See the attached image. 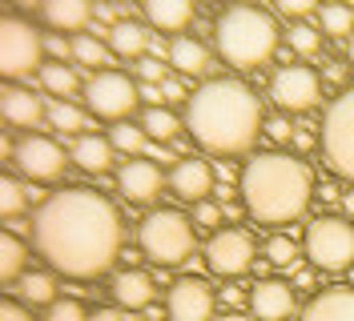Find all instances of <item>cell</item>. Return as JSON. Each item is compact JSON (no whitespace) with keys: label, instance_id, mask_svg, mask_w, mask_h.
I'll list each match as a JSON object with an SVG mask.
<instances>
[{"label":"cell","instance_id":"6da1fadb","mask_svg":"<svg viewBox=\"0 0 354 321\" xmlns=\"http://www.w3.org/2000/svg\"><path fill=\"white\" fill-rule=\"evenodd\" d=\"M28 229L37 253L61 278L93 281L121 257V209L88 185H68L44 197Z\"/></svg>","mask_w":354,"mask_h":321},{"label":"cell","instance_id":"7a4b0ae2","mask_svg":"<svg viewBox=\"0 0 354 321\" xmlns=\"http://www.w3.org/2000/svg\"><path fill=\"white\" fill-rule=\"evenodd\" d=\"M262 101L238 77H209L185 101V133L214 157H238L262 133Z\"/></svg>","mask_w":354,"mask_h":321},{"label":"cell","instance_id":"3957f363","mask_svg":"<svg viewBox=\"0 0 354 321\" xmlns=\"http://www.w3.org/2000/svg\"><path fill=\"white\" fill-rule=\"evenodd\" d=\"M314 193H318L314 169L298 153H258L242 169V205L258 225H274V229L294 225L310 209Z\"/></svg>","mask_w":354,"mask_h":321},{"label":"cell","instance_id":"277c9868","mask_svg":"<svg viewBox=\"0 0 354 321\" xmlns=\"http://www.w3.org/2000/svg\"><path fill=\"white\" fill-rule=\"evenodd\" d=\"M278 37L282 28L278 21L258 8V4H230L221 8L218 21H214V44H218V57L234 68H262L274 52H278Z\"/></svg>","mask_w":354,"mask_h":321},{"label":"cell","instance_id":"5b68a950","mask_svg":"<svg viewBox=\"0 0 354 321\" xmlns=\"http://www.w3.org/2000/svg\"><path fill=\"white\" fill-rule=\"evenodd\" d=\"M137 245L161 269L185 265L194 257V245H198L194 221L185 213H177V209H153V213H145V221L137 225Z\"/></svg>","mask_w":354,"mask_h":321},{"label":"cell","instance_id":"8992f818","mask_svg":"<svg viewBox=\"0 0 354 321\" xmlns=\"http://www.w3.org/2000/svg\"><path fill=\"white\" fill-rule=\"evenodd\" d=\"M318 141H322L318 149H322L326 169L354 185V85L342 88L330 101L322 128H318Z\"/></svg>","mask_w":354,"mask_h":321},{"label":"cell","instance_id":"52a82bcc","mask_svg":"<svg viewBox=\"0 0 354 321\" xmlns=\"http://www.w3.org/2000/svg\"><path fill=\"white\" fill-rule=\"evenodd\" d=\"M302 253L318 273H346L354 265V225L346 217H314L306 225Z\"/></svg>","mask_w":354,"mask_h":321},{"label":"cell","instance_id":"ba28073f","mask_svg":"<svg viewBox=\"0 0 354 321\" xmlns=\"http://www.w3.org/2000/svg\"><path fill=\"white\" fill-rule=\"evenodd\" d=\"M141 101V88L133 85L129 72L121 68H105V72H93L85 81V108L97 121H113V125H125L133 108Z\"/></svg>","mask_w":354,"mask_h":321},{"label":"cell","instance_id":"9c48e42d","mask_svg":"<svg viewBox=\"0 0 354 321\" xmlns=\"http://www.w3.org/2000/svg\"><path fill=\"white\" fill-rule=\"evenodd\" d=\"M270 97L282 117H306L318 108L322 101V72L310 68V64H282L274 77H270Z\"/></svg>","mask_w":354,"mask_h":321},{"label":"cell","instance_id":"30bf717a","mask_svg":"<svg viewBox=\"0 0 354 321\" xmlns=\"http://www.w3.org/2000/svg\"><path fill=\"white\" fill-rule=\"evenodd\" d=\"M41 52H44V41L24 17H4L0 21V72L8 81H24V77L41 72L37 68Z\"/></svg>","mask_w":354,"mask_h":321},{"label":"cell","instance_id":"8fae6325","mask_svg":"<svg viewBox=\"0 0 354 321\" xmlns=\"http://www.w3.org/2000/svg\"><path fill=\"white\" fill-rule=\"evenodd\" d=\"M254 257H258V241H254V233H245L238 225L214 229L209 245H205V265H209V273H218V278H225V281L245 278V273L254 269Z\"/></svg>","mask_w":354,"mask_h":321},{"label":"cell","instance_id":"7c38bea8","mask_svg":"<svg viewBox=\"0 0 354 321\" xmlns=\"http://www.w3.org/2000/svg\"><path fill=\"white\" fill-rule=\"evenodd\" d=\"M12 165L28 177V181H57L68 165V153L61 141L44 137V133H24L12 149Z\"/></svg>","mask_w":354,"mask_h":321},{"label":"cell","instance_id":"4fadbf2b","mask_svg":"<svg viewBox=\"0 0 354 321\" xmlns=\"http://www.w3.org/2000/svg\"><path fill=\"white\" fill-rule=\"evenodd\" d=\"M165 313H169V321H214V313H218V293H214V285L205 278L181 273L169 285Z\"/></svg>","mask_w":354,"mask_h":321},{"label":"cell","instance_id":"5bb4252c","mask_svg":"<svg viewBox=\"0 0 354 321\" xmlns=\"http://www.w3.org/2000/svg\"><path fill=\"white\" fill-rule=\"evenodd\" d=\"M214 185H218V169L205 157H198V153L177 157V165L169 169V193H174L177 201L198 205V201H205L214 193Z\"/></svg>","mask_w":354,"mask_h":321},{"label":"cell","instance_id":"9a60e30c","mask_svg":"<svg viewBox=\"0 0 354 321\" xmlns=\"http://www.w3.org/2000/svg\"><path fill=\"white\" fill-rule=\"evenodd\" d=\"M294 285L282 278H258V285L250 289V318L254 321H290L294 318Z\"/></svg>","mask_w":354,"mask_h":321},{"label":"cell","instance_id":"2e32d148","mask_svg":"<svg viewBox=\"0 0 354 321\" xmlns=\"http://www.w3.org/2000/svg\"><path fill=\"white\" fill-rule=\"evenodd\" d=\"M165 185V173L157 161H145V157H129L121 169H117V189L125 193L129 205H149Z\"/></svg>","mask_w":354,"mask_h":321},{"label":"cell","instance_id":"e0dca14e","mask_svg":"<svg viewBox=\"0 0 354 321\" xmlns=\"http://www.w3.org/2000/svg\"><path fill=\"white\" fill-rule=\"evenodd\" d=\"M298 321H354V285H330L318 289L306 301Z\"/></svg>","mask_w":354,"mask_h":321},{"label":"cell","instance_id":"ac0fdd59","mask_svg":"<svg viewBox=\"0 0 354 321\" xmlns=\"http://www.w3.org/2000/svg\"><path fill=\"white\" fill-rule=\"evenodd\" d=\"M0 113H4V121L12 128H37L48 117V108L41 105V97L28 93V88H17V85H8L0 93Z\"/></svg>","mask_w":354,"mask_h":321},{"label":"cell","instance_id":"d6986e66","mask_svg":"<svg viewBox=\"0 0 354 321\" xmlns=\"http://www.w3.org/2000/svg\"><path fill=\"white\" fill-rule=\"evenodd\" d=\"M113 301L129 313H145L153 305V278L141 273V269H125L113 278Z\"/></svg>","mask_w":354,"mask_h":321},{"label":"cell","instance_id":"ffe728a7","mask_svg":"<svg viewBox=\"0 0 354 321\" xmlns=\"http://www.w3.org/2000/svg\"><path fill=\"white\" fill-rule=\"evenodd\" d=\"M113 141L109 137H101V133H81V137H73V149H68V157H73V165L81 173H105L113 161Z\"/></svg>","mask_w":354,"mask_h":321},{"label":"cell","instance_id":"44dd1931","mask_svg":"<svg viewBox=\"0 0 354 321\" xmlns=\"http://www.w3.org/2000/svg\"><path fill=\"white\" fill-rule=\"evenodd\" d=\"M169 64L177 68V77H201V72L209 68V48H205L198 37L181 32V37L169 41Z\"/></svg>","mask_w":354,"mask_h":321},{"label":"cell","instance_id":"7402d4cb","mask_svg":"<svg viewBox=\"0 0 354 321\" xmlns=\"http://www.w3.org/2000/svg\"><path fill=\"white\" fill-rule=\"evenodd\" d=\"M145 21L153 24L157 32H177L194 21V4L189 0H149L145 4Z\"/></svg>","mask_w":354,"mask_h":321},{"label":"cell","instance_id":"603a6c76","mask_svg":"<svg viewBox=\"0 0 354 321\" xmlns=\"http://www.w3.org/2000/svg\"><path fill=\"white\" fill-rule=\"evenodd\" d=\"M153 44V37H149V28L137 21H117L109 28V48L117 52V57H125V61H133V57H141L145 61V48Z\"/></svg>","mask_w":354,"mask_h":321},{"label":"cell","instance_id":"cb8c5ba5","mask_svg":"<svg viewBox=\"0 0 354 321\" xmlns=\"http://www.w3.org/2000/svg\"><path fill=\"white\" fill-rule=\"evenodd\" d=\"M41 17L53 28H61V32H81L88 24V17H93V8H88L85 0H44Z\"/></svg>","mask_w":354,"mask_h":321},{"label":"cell","instance_id":"d4e9b609","mask_svg":"<svg viewBox=\"0 0 354 321\" xmlns=\"http://www.w3.org/2000/svg\"><path fill=\"white\" fill-rule=\"evenodd\" d=\"M37 81H41V88L48 93V97H57V101H68V97L81 88V77H77V68H73V64H65V61H48V64H41Z\"/></svg>","mask_w":354,"mask_h":321},{"label":"cell","instance_id":"484cf974","mask_svg":"<svg viewBox=\"0 0 354 321\" xmlns=\"http://www.w3.org/2000/svg\"><path fill=\"white\" fill-rule=\"evenodd\" d=\"M141 128L149 141H161V145H177L181 141V121L165 105H149L141 113Z\"/></svg>","mask_w":354,"mask_h":321},{"label":"cell","instance_id":"4316f807","mask_svg":"<svg viewBox=\"0 0 354 321\" xmlns=\"http://www.w3.org/2000/svg\"><path fill=\"white\" fill-rule=\"evenodd\" d=\"M24 261H28V245L17 233L0 237V281H21L24 278Z\"/></svg>","mask_w":354,"mask_h":321},{"label":"cell","instance_id":"83f0119b","mask_svg":"<svg viewBox=\"0 0 354 321\" xmlns=\"http://www.w3.org/2000/svg\"><path fill=\"white\" fill-rule=\"evenodd\" d=\"M73 61L85 64V68L105 72V64H109V48L101 44V37H93V32H77V37H73Z\"/></svg>","mask_w":354,"mask_h":321},{"label":"cell","instance_id":"f1b7e54d","mask_svg":"<svg viewBox=\"0 0 354 321\" xmlns=\"http://www.w3.org/2000/svg\"><path fill=\"white\" fill-rule=\"evenodd\" d=\"M318 21H322V32L326 37H338V41H351L354 37V8L351 4H326L318 12Z\"/></svg>","mask_w":354,"mask_h":321},{"label":"cell","instance_id":"f546056e","mask_svg":"<svg viewBox=\"0 0 354 321\" xmlns=\"http://www.w3.org/2000/svg\"><path fill=\"white\" fill-rule=\"evenodd\" d=\"M262 253H266V261H270L274 269H286V265L298 261V241H294L290 233H282V229H274V233L266 237Z\"/></svg>","mask_w":354,"mask_h":321},{"label":"cell","instance_id":"4dcf8cb0","mask_svg":"<svg viewBox=\"0 0 354 321\" xmlns=\"http://www.w3.org/2000/svg\"><path fill=\"white\" fill-rule=\"evenodd\" d=\"M48 125L68 133V137H81L85 133V113L73 105V101H53L48 105Z\"/></svg>","mask_w":354,"mask_h":321},{"label":"cell","instance_id":"1f68e13d","mask_svg":"<svg viewBox=\"0 0 354 321\" xmlns=\"http://www.w3.org/2000/svg\"><path fill=\"white\" fill-rule=\"evenodd\" d=\"M21 298L28 301V305H53V301H57V285H53L48 273H24Z\"/></svg>","mask_w":354,"mask_h":321},{"label":"cell","instance_id":"d6a6232c","mask_svg":"<svg viewBox=\"0 0 354 321\" xmlns=\"http://www.w3.org/2000/svg\"><path fill=\"white\" fill-rule=\"evenodd\" d=\"M109 141H113V149L117 153H129V157H137V153L149 149V137H145V128L141 125H113Z\"/></svg>","mask_w":354,"mask_h":321},{"label":"cell","instance_id":"836d02e7","mask_svg":"<svg viewBox=\"0 0 354 321\" xmlns=\"http://www.w3.org/2000/svg\"><path fill=\"white\" fill-rule=\"evenodd\" d=\"M290 48H294L298 57H318V52H322V28L290 24Z\"/></svg>","mask_w":354,"mask_h":321},{"label":"cell","instance_id":"e575fe53","mask_svg":"<svg viewBox=\"0 0 354 321\" xmlns=\"http://www.w3.org/2000/svg\"><path fill=\"white\" fill-rule=\"evenodd\" d=\"M24 201H28L24 185L17 181V177H4V181H0V213H4V217H17L24 209Z\"/></svg>","mask_w":354,"mask_h":321},{"label":"cell","instance_id":"d590c367","mask_svg":"<svg viewBox=\"0 0 354 321\" xmlns=\"http://www.w3.org/2000/svg\"><path fill=\"white\" fill-rule=\"evenodd\" d=\"M44 321H88V309L77 298H57L53 305H48Z\"/></svg>","mask_w":354,"mask_h":321},{"label":"cell","instance_id":"8d00e7d4","mask_svg":"<svg viewBox=\"0 0 354 321\" xmlns=\"http://www.w3.org/2000/svg\"><path fill=\"white\" fill-rule=\"evenodd\" d=\"M221 217H225V205L209 201V197L194 205V225H201V229H214V225H221Z\"/></svg>","mask_w":354,"mask_h":321},{"label":"cell","instance_id":"74e56055","mask_svg":"<svg viewBox=\"0 0 354 321\" xmlns=\"http://www.w3.org/2000/svg\"><path fill=\"white\" fill-rule=\"evenodd\" d=\"M262 137L266 141H274V145H286V141H294V128H290V117H266V125H262Z\"/></svg>","mask_w":354,"mask_h":321},{"label":"cell","instance_id":"f35d334b","mask_svg":"<svg viewBox=\"0 0 354 321\" xmlns=\"http://www.w3.org/2000/svg\"><path fill=\"white\" fill-rule=\"evenodd\" d=\"M137 77L145 81V85L161 88L169 77H165V61H157V57H145V61H137Z\"/></svg>","mask_w":354,"mask_h":321},{"label":"cell","instance_id":"ab89813d","mask_svg":"<svg viewBox=\"0 0 354 321\" xmlns=\"http://www.w3.org/2000/svg\"><path fill=\"white\" fill-rule=\"evenodd\" d=\"M278 12L286 17V21H294V24H302L314 12V4L310 0H278Z\"/></svg>","mask_w":354,"mask_h":321},{"label":"cell","instance_id":"60d3db41","mask_svg":"<svg viewBox=\"0 0 354 321\" xmlns=\"http://www.w3.org/2000/svg\"><path fill=\"white\" fill-rule=\"evenodd\" d=\"M221 305H225V313H242V305H250V293H242V289H221Z\"/></svg>","mask_w":354,"mask_h":321},{"label":"cell","instance_id":"b9f144b4","mask_svg":"<svg viewBox=\"0 0 354 321\" xmlns=\"http://www.w3.org/2000/svg\"><path fill=\"white\" fill-rule=\"evenodd\" d=\"M161 97H165V105H174V101H189V93L181 85V77H169L165 85H161Z\"/></svg>","mask_w":354,"mask_h":321},{"label":"cell","instance_id":"7bdbcfd3","mask_svg":"<svg viewBox=\"0 0 354 321\" xmlns=\"http://www.w3.org/2000/svg\"><path fill=\"white\" fill-rule=\"evenodd\" d=\"M290 145H294V149H298V157H302V153H310L314 145H322V141L314 137V128H294V141H290Z\"/></svg>","mask_w":354,"mask_h":321},{"label":"cell","instance_id":"ee69618b","mask_svg":"<svg viewBox=\"0 0 354 321\" xmlns=\"http://www.w3.org/2000/svg\"><path fill=\"white\" fill-rule=\"evenodd\" d=\"M326 81H330V85H346V81H351V64L326 61ZM346 88H351V85H346Z\"/></svg>","mask_w":354,"mask_h":321},{"label":"cell","instance_id":"f6af8a7d","mask_svg":"<svg viewBox=\"0 0 354 321\" xmlns=\"http://www.w3.org/2000/svg\"><path fill=\"white\" fill-rule=\"evenodd\" d=\"M0 321H32V313L24 309L21 301H4L0 305Z\"/></svg>","mask_w":354,"mask_h":321},{"label":"cell","instance_id":"bcb514c9","mask_svg":"<svg viewBox=\"0 0 354 321\" xmlns=\"http://www.w3.org/2000/svg\"><path fill=\"white\" fill-rule=\"evenodd\" d=\"M314 281H318V269H314V265H302V269H294V285H298V289H314Z\"/></svg>","mask_w":354,"mask_h":321},{"label":"cell","instance_id":"7dc6e473","mask_svg":"<svg viewBox=\"0 0 354 321\" xmlns=\"http://www.w3.org/2000/svg\"><path fill=\"white\" fill-rule=\"evenodd\" d=\"M44 48L57 57V61H65V57H73V41H61V37H48L44 41Z\"/></svg>","mask_w":354,"mask_h":321},{"label":"cell","instance_id":"c3c4849f","mask_svg":"<svg viewBox=\"0 0 354 321\" xmlns=\"http://www.w3.org/2000/svg\"><path fill=\"white\" fill-rule=\"evenodd\" d=\"M88 321H121V309H109V305H97V309H88Z\"/></svg>","mask_w":354,"mask_h":321},{"label":"cell","instance_id":"681fc988","mask_svg":"<svg viewBox=\"0 0 354 321\" xmlns=\"http://www.w3.org/2000/svg\"><path fill=\"white\" fill-rule=\"evenodd\" d=\"M322 201H342V189H338V185H334V181H326V185H322Z\"/></svg>","mask_w":354,"mask_h":321},{"label":"cell","instance_id":"f907efd6","mask_svg":"<svg viewBox=\"0 0 354 321\" xmlns=\"http://www.w3.org/2000/svg\"><path fill=\"white\" fill-rule=\"evenodd\" d=\"M342 209H346V221H351V217H354V189L342 193Z\"/></svg>","mask_w":354,"mask_h":321},{"label":"cell","instance_id":"816d5d0a","mask_svg":"<svg viewBox=\"0 0 354 321\" xmlns=\"http://www.w3.org/2000/svg\"><path fill=\"white\" fill-rule=\"evenodd\" d=\"M145 318H149V321H165V318H169V313H165L161 305H149V309H145Z\"/></svg>","mask_w":354,"mask_h":321},{"label":"cell","instance_id":"f5cc1de1","mask_svg":"<svg viewBox=\"0 0 354 321\" xmlns=\"http://www.w3.org/2000/svg\"><path fill=\"white\" fill-rule=\"evenodd\" d=\"M113 17H117V8H109V4H101V8H97V21H113Z\"/></svg>","mask_w":354,"mask_h":321},{"label":"cell","instance_id":"db71d44e","mask_svg":"<svg viewBox=\"0 0 354 321\" xmlns=\"http://www.w3.org/2000/svg\"><path fill=\"white\" fill-rule=\"evenodd\" d=\"M218 321H254V318H245V313H221Z\"/></svg>","mask_w":354,"mask_h":321},{"label":"cell","instance_id":"11a10c76","mask_svg":"<svg viewBox=\"0 0 354 321\" xmlns=\"http://www.w3.org/2000/svg\"><path fill=\"white\" fill-rule=\"evenodd\" d=\"M346 64H351V68H354V37H351V41H346Z\"/></svg>","mask_w":354,"mask_h":321}]
</instances>
